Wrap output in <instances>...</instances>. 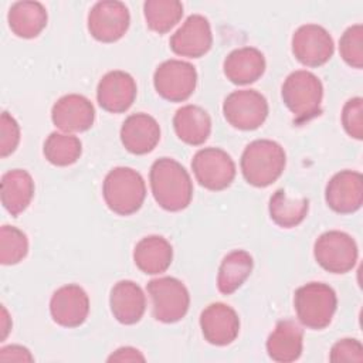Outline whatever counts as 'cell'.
Returning a JSON list of instances; mask_svg holds the SVG:
<instances>
[{
  "label": "cell",
  "instance_id": "obj_1",
  "mask_svg": "<svg viewBox=\"0 0 363 363\" xmlns=\"http://www.w3.org/2000/svg\"><path fill=\"white\" fill-rule=\"evenodd\" d=\"M150 189L156 203L166 211H182L193 199V182L189 172L172 157L153 162L149 172Z\"/></svg>",
  "mask_w": 363,
  "mask_h": 363
},
{
  "label": "cell",
  "instance_id": "obj_2",
  "mask_svg": "<svg viewBox=\"0 0 363 363\" xmlns=\"http://www.w3.org/2000/svg\"><path fill=\"white\" fill-rule=\"evenodd\" d=\"M286 164L284 147L269 139L250 142L240 160L245 182L254 187H268L279 179Z\"/></svg>",
  "mask_w": 363,
  "mask_h": 363
},
{
  "label": "cell",
  "instance_id": "obj_3",
  "mask_svg": "<svg viewBox=\"0 0 363 363\" xmlns=\"http://www.w3.org/2000/svg\"><path fill=\"white\" fill-rule=\"evenodd\" d=\"M281 96L299 125L322 113L323 85L311 71L296 69L291 72L282 84Z\"/></svg>",
  "mask_w": 363,
  "mask_h": 363
},
{
  "label": "cell",
  "instance_id": "obj_4",
  "mask_svg": "<svg viewBox=\"0 0 363 363\" xmlns=\"http://www.w3.org/2000/svg\"><path fill=\"white\" fill-rule=\"evenodd\" d=\"M102 196L111 211L118 216H130L142 207L146 199V184L135 169L118 166L105 176Z\"/></svg>",
  "mask_w": 363,
  "mask_h": 363
},
{
  "label": "cell",
  "instance_id": "obj_5",
  "mask_svg": "<svg viewBox=\"0 0 363 363\" xmlns=\"http://www.w3.org/2000/svg\"><path fill=\"white\" fill-rule=\"evenodd\" d=\"M294 306L299 322L308 329L322 330L330 325L337 308V296L325 282H309L294 294Z\"/></svg>",
  "mask_w": 363,
  "mask_h": 363
},
{
  "label": "cell",
  "instance_id": "obj_6",
  "mask_svg": "<svg viewBox=\"0 0 363 363\" xmlns=\"http://www.w3.org/2000/svg\"><path fill=\"white\" fill-rule=\"evenodd\" d=\"M147 294L152 301V315L162 323L182 320L190 306V295L186 285L173 277H160L147 282Z\"/></svg>",
  "mask_w": 363,
  "mask_h": 363
},
{
  "label": "cell",
  "instance_id": "obj_7",
  "mask_svg": "<svg viewBox=\"0 0 363 363\" xmlns=\"http://www.w3.org/2000/svg\"><path fill=\"white\" fill-rule=\"evenodd\" d=\"M316 262L328 272L346 274L357 262L359 248L352 235L345 231L330 230L320 234L313 244Z\"/></svg>",
  "mask_w": 363,
  "mask_h": 363
},
{
  "label": "cell",
  "instance_id": "obj_8",
  "mask_svg": "<svg viewBox=\"0 0 363 363\" xmlns=\"http://www.w3.org/2000/svg\"><path fill=\"white\" fill-rule=\"evenodd\" d=\"M223 113L233 128L255 130L268 116V102L265 96L255 89H238L225 96Z\"/></svg>",
  "mask_w": 363,
  "mask_h": 363
},
{
  "label": "cell",
  "instance_id": "obj_9",
  "mask_svg": "<svg viewBox=\"0 0 363 363\" xmlns=\"http://www.w3.org/2000/svg\"><path fill=\"white\" fill-rule=\"evenodd\" d=\"M191 169L199 184L211 191L227 189L235 177V163L220 147H204L194 153Z\"/></svg>",
  "mask_w": 363,
  "mask_h": 363
},
{
  "label": "cell",
  "instance_id": "obj_10",
  "mask_svg": "<svg viewBox=\"0 0 363 363\" xmlns=\"http://www.w3.org/2000/svg\"><path fill=\"white\" fill-rule=\"evenodd\" d=\"M156 92L166 101L183 102L191 96L197 85L194 65L182 60H166L153 74Z\"/></svg>",
  "mask_w": 363,
  "mask_h": 363
},
{
  "label": "cell",
  "instance_id": "obj_11",
  "mask_svg": "<svg viewBox=\"0 0 363 363\" xmlns=\"http://www.w3.org/2000/svg\"><path fill=\"white\" fill-rule=\"evenodd\" d=\"M130 24L129 9L118 0H102L92 6L88 13V31L101 43H115L121 40Z\"/></svg>",
  "mask_w": 363,
  "mask_h": 363
},
{
  "label": "cell",
  "instance_id": "obj_12",
  "mask_svg": "<svg viewBox=\"0 0 363 363\" xmlns=\"http://www.w3.org/2000/svg\"><path fill=\"white\" fill-rule=\"evenodd\" d=\"M291 48L294 57L305 67H320L326 64L333 52L335 43L329 31L319 24H303L292 35Z\"/></svg>",
  "mask_w": 363,
  "mask_h": 363
},
{
  "label": "cell",
  "instance_id": "obj_13",
  "mask_svg": "<svg viewBox=\"0 0 363 363\" xmlns=\"http://www.w3.org/2000/svg\"><path fill=\"white\" fill-rule=\"evenodd\" d=\"M50 313L52 320L62 328L81 326L89 313V298L77 284H68L51 295Z\"/></svg>",
  "mask_w": 363,
  "mask_h": 363
},
{
  "label": "cell",
  "instance_id": "obj_14",
  "mask_svg": "<svg viewBox=\"0 0 363 363\" xmlns=\"http://www.w3.org/2000/svg\"><path fill=\"white\" fill-rule=\"evenodd\" d=\"M170 48L174 54L187 58H200L213 45L210 21L201 14H191L170 37Z\"/></svg>",
  "mask_w": 363,
  "mask_h": 363
},
{
  "label": "cell",
  "instance_id": "obj_15",
  "mask_svg": "<svg viewBox=\"0 0 363 363\" xmlns=\"http://www.w3.org/2000/svg\"><path fill=\"white\" fill-rule=\"evenodd\" d=\"M136 92L138 88L133 77L125 71L113 69L99 79L96 101L106 112L123 113L133 105Z\"/></svg>",
  "mask_w": 363,
  "mask_h": 363
},
{
  "label": "cell",
  "instance_id": "obj_16",
  "mask_svg": "<svg viewBox=\"0 0 363 363\" xmlns=\"http://www.w3.org/2000/svg\"><path fill=\"white\" fill-rule=\"evenodd\" d=\"M329 208L339 214H352L363 203V177L354 170H340L332 176L325 189Z\"/></svg>",
  "mask_w": 363,
  "mask_h": 363
},
{
  "label": "cell",
  "instance_id": "obj_17",
  "mask_svg": "<svg viewBox=\"0 0 363 363\" xmlns=\"http://www.w3.org/2000/svg\"><path fill=\"white\" fill-rule=\"evenodd\" d=\"M200 328L204 339L210 345L227 346L238 336L240 318L231 306L223 302H214L200 313Z\"/></svg>",
  "mask_w": 363,
  "mask_h": 363
},
{
  "label": "cell",
  "instance_id": "obj_18",
  "mask_svg": "<svg viewBox=\"0 0 363 363\" xmlns=\"http://www.w3.org/2000/svg\"><path fill=\"white\" fill-rule=\"evenodd\" d=\"M51 121L62 132H85L94 125L95 108L86 96L68 94L52 105Z\"/></svg>",
  "mask_w": 363,
  "mask_h": 363
},
{
  "label": "cell",
  "instance_id": "obj_19",
  "mask_svg": "<svg viewBox=\"0 0 363 363\" xmlns=\"http://www.w3.org/2000/svg\"><path fill=\"white\" fill-rule=\"evenodd\" d=\"M160 140L157 121L143 112L129 115L121 128V142L133 155L150 153Z\"/></svg>",
  "mask_w": 363,
  "mask_h": 363
},
{
  "label": "cell",
  "instance_id": "obj_20",
  "mask_svg": "<svg viewBox=\"0 0 363 363\" xmlns=\"http://www.w3.org/2000/svg\"><path fill=\"white\" fill-rule=\"evenodd\" d=\"M109 306L113 318L122 325L138 323L146 311L143 289L130 279L118 281L109 295Z\"/></svg>",
  "mask_w": 363,
  "mask_h": 363
},
{
  "label": "cell",
  "instance_id": "obj_21",
  "mask_svg": "<svg viewBox=\"0 0 363 363\" xmlns=\"http://www.w3.org/2000/svg\"><path fill=\"white\" fill-rule=\"evenodd\" d=\"M265 57L255 47L233 50L223 62V72L235 85H248L258 81L265 72Z\"/></svg>",
  "mask_w": 363,
  "mask_h": 363
},
{
  "label": "cell",
  "instance_id": "obj_22",
  "mask_svg": "<svg viewBox=\"0 0 363 363\" xmlns=\"http://www.w3.org/2000/svg\"><path fill=\"white\" fill-rule=\"evenodd\" d=\"M267 353L278 363H291L301 357L303 349V330L291 320L282 319L277 322L275 329L267 339Z\"/></svg>",
  "mask_w": 363,
  "mask_h": 363
},
{
  "label": "cell",
  "instance_id": "obj_23",
  "mask_svg": "<svg viewBox=\"0 0 363 363\" xmlns=\"http://www.w3.org/2000/svg\"><path fill=\"white\" fill-rule=\"evenodd\" d=\"M176 136L190 146L203 145L211 133V118L199 105H184L173 116Z\"/></svg>",
  "mask_w": 363,
  "mask_h": 363
},
{
  "label": "cell",
  "instance_id": "obj_24",
  "mask_svg": "<svg viewBox=\"0 0 363 363\" xmlns=\"http://www.w3.org/2000/svg\"><path fill=\"white\" fill-rule=\"evenodd\" d=\"M173 259L172 244L162 235H147L139 240L133 250L135 265L147 275L164 272Z\"/></svg>",
  "mask_w": 363,
  "mask_h": 363
},
{
  "label": "cell",
  "instance_id": "obj_25",
  "mask_svg": "<svg viewBox=\"0 0 363 363\" xmlns=\"http://www.w3.org/2000/svg\"><path fill=\"white\" fill-rule=\"evenodd\" d=\"M1 204L13 216L21 214L34 197V180L27 170L11 169L1 176Z\"/></svg>",
  "mask_w": 363,
  "mask_h": 363
},
{
  "label": "cell",
  "instance_id": "obj_26",
  "mask_svg": "<svg viewBox=\"0 0 363 363\" xmlns=\"http://www.w3.org/2000/svg\"><path fill=\"white\" fill-rule=\"evenodd\" d=\"M47 9L40 1H16L9 9V27L20 38H34L47 26Z\"/></svg>",
  "mask_w": 363,
  "mask_h": 363
},
{
  "label": "cell",
  "instance_id": "obj_27",
  "mask_svg": "<svg viewBox=\"0 0 363 363\" xmlns=\"http://www.w3.org/2000/svg\"><path fill=\"white\" fill-rule=\"evenodd\" d=\"M252 268V257L244 250H234L224 255L217 274V289L220 294L231 295L235 292L251 275Z\"/></svg>",
  "mask_w": 363,
  "mask_h": 363
},
{
  "label": "cell",
  "instance_id": "obj_28",
  "mask_svg": "<svg viewBox=\"0 0 363 363\" xmlns=\"http://www.w3.org/2000/svg\"><path fill=\"white\" fill-rule=\"evenodd\" d=\"M269 217L271 220L282 227V228H292L301 224L309 210V200L302 199H289L284 189L277 190L268 204Z\"/></svg>",
  "mask_w": 363,
  "mask_h": 363
},
{
  "label": "cell",
  "instance_id": "obj_29",
  "mask_svg": "<svg viewBox=\"0 0 363 363\" xmlns=\"http://www.w3.org/2000/svg\"><path fill=\"white\" fill-rule=\"evenodd\" d=\"M43 153L51 164L65 167L74 164L79 159L82 143L74 135L51 132L44 142Z\"/></svg>",
  "mask_w": 363,
  "mask_h": 363
},
{
  "label": "cell",
  "instance_id": "obj_30",
  "mask_svg": "<svg viewBox=\"0 0 363 363\" xmlns=\"http://www.w3.org/2000/svg\"><path fill=\"white\" fill-rule=\"evenodd\" d=\"M143 16L147 27L159 34L170 31L183 16V4L179 0H146Z\"/></svg>",
  "mask_w": 363,
  "mask_h": 363
},
{
  "label": "cell",
  "instance_id": "obj_31",
  "mask_svg": "<svg viewBox=\"0 0 363 363\" xmlns=\"http://www.w3.org/2000/svg\"><path fill=\"white\" fill-rule=\"evenodd\" d=\"M27 252V235L20 228L4 224L0 230V262L3 265H16L26 258Z\"/></svg>",
  "mask_w": 363,
  "mask_h": 363
},
{
  "label": "cell",
  "instance_id": "obj_32",
  "mask_svg": "<svg viewBox=\"0 0 363 363\" xmlns=\"http://www.w3.org/2000/svg\"><path fill=\"white\" fill-rule=\"evenodd\" d=\"M339 52L342 60L352 68L363 67V26L353 24L345 30L339 40Z\"/></svg>",
  "mask_w": 363,
  "mask_h": 363
},
{
  "label": "cell",
  "instance_id": "obj_33",
  "mask_svg": "<svg viewBox=\"0 0 363 363\" xmlns=\"http://www.w3.org/2000/svg\"><path fill=\"white\" fill-rule=\"evenodd\" d=\"M342 125L345 132L356 139H363V99L360 96L350 98L342 109Z\"/></svg>",
  "mask_w": 363,
  "mask_h": 363
},
{
  "label": "cell",
  "instance_id": "obj_34",
  "mask_svg": "<svg viewBox=\"0 0 363 363\" xmlns=\"http://www.w3.org/2000/svg\"><path fill=\"white\" fill-rule=\"evenodd\" d=\"M20 143V126L18 122L7 112H1L0 118V156H10Z\"/></svg>",
  "mask_w": 363,
  "mask_h": 363
},
{
  "label": "cell",
  "instance_id": "obj_35",
  "mask_svg": "<svg viewBox=\"0 0 363 363\" xmlns=\"http://www.w3.org/2000/svg\"><path fill=\"white\" fill-rule=\"evenodd\" d=\"M329 360L333 363L339 362H363V346L360 340L345 337L337 340L329 354Z\"/></svg>",
  "mask_w": 363,
  "mask_h": 363
},
{
  "label": "cell",
  "instance_id": "obj_36",
  "mask_svg": "<svg viewBox=\"0 0 363 363\" xmlns=\"http://www.w3.org/2000/svg\"><path fill=\"white\" fill-rule=\"evenodd\" d=\"M1 362H33L34 357L30 350L20 345H10L0 350Z\"/></svg>",
  "mask_w": 363,
  "mask_h": 363
},
{
  "label": "cell",
  "instance_id": "obj_37",
  "mask_svg": "<svg viewBox=\"0 0 363 363\" xmlns=\"http://www.w3.org/2000/svg\"><path fill=\"white\" fill-rule=\"evenodd\" d=\"M108 362H145V356L140 353V350L135 347L123 346L116 349L108 357Z\"/></svg>",
  "mask_w": 363,
  "mask_h": 363
},
{
  "label": "cell",
  "instance_id": "obj_38",
  "mask_svg": "<svg viewBox=\"0 0 363 363\" xmlns=\"http://www.w3.org/2000/svg\"><path fill=\"white\" fill-rule=\"evenodd\" d=\"M1 312H3V318H1V340H4L7 333H9V330H10V328H11V325H7V322H10V319H9V315H7V311H6L4 306H1Z\"/></svg>",
  "mask_w": 363,
  "mask_h": 363
}]
</instances>
